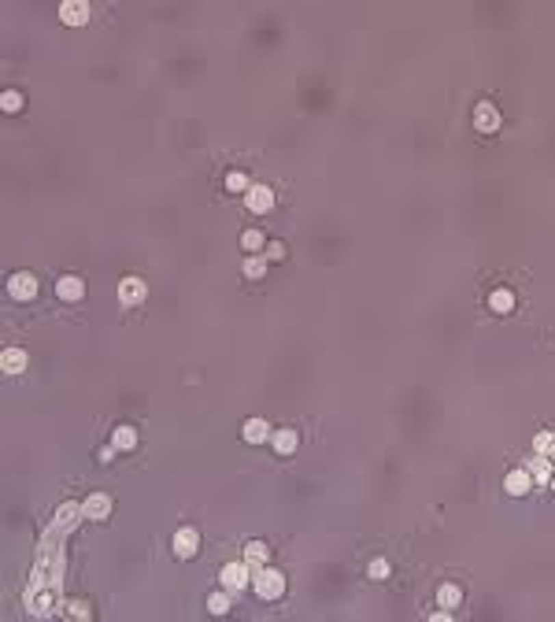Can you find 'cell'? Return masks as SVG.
<instances>
[{"instance_id": "obj_1", "label": "cell", "mask_w": 555, "mask_h": 622, "mask_svg": "<svg viewBox=\"0 0 555 622\" xmlns=\"http://www.w3.org/2000/svg\"><path fill=\"white\" fill-rule=\"evenodd\" d=\"M252 585H256V593L263 600H278L281 593H285V574L274 571V567H259V571L252 574Z\"/></svg>"}, {"instance_id": "obj_2", "label": "cell", "mask_w": 555, "mask_h": 622, "mask_svg": "<svg viewBox=\"0 0 555 622\" xmlns=\"http://www.w3.org/2000/svg\"><path fill=\"white\" fill-rule=\"evenodd\" d=\"M170 548H175L178 560H193L196 548H200V534H196L193 526H181L178 534H175V541H170Z\"/></svg>"}, {"instance_id": "obj_3", "label": "cell", "mask_w": 555, "mask_h": 622, "mask_svg": "<svg viewBox=\"0 0 555 622\" xmlns=\"http://www.w3.org/2000/svg\"><path fill=\"white\" fill-rule=\"evenodd\" d=\"M8 293H12V300H34L38 297V278L26 271L12 274V278H8Z\"/></svg>"}, {"instance_id": "obj_4", "label": "cell", "mask_w": 555, "mask_h": 622, "mask_svg": "<svg viewBox=\"0 0 555 622\" xmlns=\"http://www.w3.org/2000/svg\"><path fill=\"white\" fill-rule=\"evenodd\" d=\"M248 582H252V567H248V563H226V567H222V585H226V593H237V589H244Z\"/></svg>"}, {"instance_id": "obj_5", "label": "cell", "mask_w": 555, "mask_h": 622, "mask_svg": "<svg viewBox=\"0 0 555 622\" xmlns=\"http://www.w3.org/2000/svg\"><path fill=\"white\" fill-rule=\"evenodd\" d=\"M474 130H478V134H496V130H500V112H496V104L481 100V104L474 108Z\"/></svg>"}, {"instance_id": "obj_6", "label": "cell", "mask_w": 555, "mask_h": 622, "mask_svg": "<svg viewBox=\"0 0 555 622\" xmlns=\"http://www.w3.org/2000/svg\"><path fill=\"white\" fill-rule=\"evenodd\" d=\"M244 204H248L252 215H267L270 208H274V193H270L267 186H252L248 193H244Z\"/></svg>"}, {"instance_id": "obj_7", "label": "cell", "mask_w": 555, "mask_h": 622, "mask_svg": "<svg viewBox=\"0 0 555 622\" xmlns=\"http://www.w3.org/2000/svg\"><path fill=\"white\" fill-rule=\"evenodd\" d=\"M56 297L67 300V304H75V300L86 297V282H81L78 274H63V278L56 282Z\"/></svg>"}, {"instance_id": "obj_8", "label": "cell", "mask_w": 555, "mask_h": 622, "mask_svg": "<svg viewBox=\"0 0 555 622\" xmlns=\"http://www.w3.org/2000/svg\"><path fill=\"white\" fill-rule=\"evenodd\" d=\"M60 19L67 26H81L89 19V4H86V0H63V4H60Z\"/></svg>"}, {"instance_id": "obj_9", "label": "cell", "mask_w": 555, "mask_h": 622, "mask_svg": "<svg viewBox=\"0 0 555 622\" xmlns=\"http://www.w3.org/2000/svg\"><path fill=\"white\" fill-rule=\"evenodd\" d=\"M144 293H149V286H144L141 278H122V282H119V300H122L126 308L141 304V300H144Z\"/></svg>"}, {"instance_id": "obj_10", "label": "cell", "mask_w": 555, "mask_h": 622, "mask_svg": "<svg viewBox=\"0 0 555 622\" xmlns=\"http://www.w3.org/2000/svg\"><path fill=\"white\" fill-rule=\"evenodd\" d=\"M107 511H112V500H107L104 493H93V497L81 504V515L86 519H107Z\"/></svg>"}, {"instance_id": "obj_11", "label": "cell", "mask_w": 555, "mask_h": 622, "mask_svg": "<svg viewBox=\"0 0 555 622\" xmlns=\"http://www.w3.org/2000/svg\"><path fill=\"white\" fill-rule=\"evenodd\" d=\"M241 437H244L248 445H263V441L270 437V426L263 423V419H248V423L241 426Z\"/></svg>"}, {"instance_id": "obj_12", "label": "cell", "mask_w": 555, "mask_h": 622, "mask_svg": "<svg viewBox=\"0 0 555 622\" xmlns=\"http://www.w3.org/2000/svg\"><path fill=\"white\" fill-rule=\"evenodd\" d=\"M26 352L23 349H4V356H0V367H4V374H23L26 371Z\"/></svg>"}, {"instance_id": "obj_13", "label": "cell", "mask_w": 555, "mask_h": 622, "mask_svg": "<svg viewBox=\"0 0 555 622\" xmlns=\"http://www.w3.org/2000/svg\"><path fill=\"white\" fill-rule=\"evenodd\" d=\"M530 486H533L530 471H511V474H507V482H504V489L511 493V497H526V493H530Z\"/></svg>"}, {"instance_id": "obj_14", "label": "cell", "mask_w": 555, "mask_h": 622, "mask_svg": "<svg viewBox=\"0 0 555 622\" xmlns=\"http://www.w3.org/2000/svg\"><path fill=\"white\" fill-rule=\"evenodd\" d=\"M267 556H270V548L263 545V541H252L248 548H244V563H248L252 571H259V567L267 563Z\"/></svg>"}, {"instance_id": "obj_15", "label": "cell", "mask_w": 555, "mask_h": 622, "mask_svg": "<svg viewBox=\"0 0 555 622\" xmlns=\"http://www.w3.org/2000/svg\"><path fill=\"white\" fill-rule=\"evenodd\" d=\"M489 308H493L496 315H507V311L515 308V293H511V289H493V297H489Z\"/></svg>"}, {"instance_id": "obj_16", "label": "cell", "mask_w": 555, "mask_h": 622, "mask_svg": "<svg viewBox=\"0 0 555 622\" xmlns=\"http://www.w3.org/2000/svg\"><path fill=\"white\" fill-rule=\"evenodd\" d=\"M296 445H300L296 430H278V434H274V448H278L281 456H293V452H296Z\"/></svg>"}, {"instance_id": "obj_17", "label": "cell", "mask_w": 555, "mask_h": 622, "mask_svg": "<svg viewBox=\"0 0 555 622\" xmlns=\"http://www.w3.org/2000/svg\"><path fill=\"white\" fill-rule=\"evenodd\" d=\"M459 600H463V593H459V585H441V589H437V604H441V608H459Z\"/></svg>"}, {"instance_id": "obj_18", "label": "cell", "mask_w": 555, "mask_h": 622, "mask_svg": "<svg viewBox=\"0 0 555 622\" xmlns=\"http://www.w3.org/2000/svg\"><path fill=\"white\" fill-rule=\"evenodd\" d=\"M530 478H533V482H552V463L544 460V456L530 460Z\"/></svg>"}, {"instance_id": "obj_19", "label": "cell", "mask_w": 555, "mask_h": 622, "mask_svg": "<svg viewBox=\"0 0 555 622\" xmlns=\"http://www.w3.org/2000/svg\"><path fill=\"white\" fill-rule=\"evenodd\" d=\"M112 441H115V448H133V445H138V430H133V426H119L112 434Z\"/></svg>"}, {"instance_id": "obj_20", "label": "cell", "mask_w": 555, "mask_h": 622, "mask_svg": "<svg viewBox=\"0 0 555 622\" xmlns=\"http://www.w3.org/2000/svg\"><path fill=\"white\" fill-rule=\"evenodd\" d=\"M226 189H230V193H248V175H241V171H230V175H226Z\"/></svg>"}, {"instance_id": "obj_21", "label": "cell", "mask_w": 555, "mask_h": 622, "mask_svg": "<svg viewBox=\"0 0 555 622\" xmlns=\"http://www.w3.org/2000/svg\"><path fill=\"white\" fill-rule=\"evenodd\" d=\"M241 271L248 274V278H263V274H267V260H263V256H248Z\"/></svg>"}, {"instance_id": "obj_22", "label": "cell", "mask_w": 555, "mask_h": 622, "mask_svg": "<svg viewBox=\"0 0 555 622\" xmlns=\"http://www.w3.org/2000/svg\"><path fill=\"white\" fill-rule=\"evenodd\" d=\"M23 104H26V100H23V93H15V89H8V93L0 97V108H4V112H12V115L23 112Z\"/></svg>"}, {"instance_id": "obj_23", "label": "cell", "mask_w": 555, "mask_h": 622, "mask_svg": "<svg viewBox=\"0 0 555 622\" xmlns=\"http://www.w3.org/2000/svg\"><path fill=\"white\" fill-rule=\"evenodd\" d=\"M533 448L541 456H548V452H555V434H548V430H541V434L533 437Z\"/></svg>"}, {"instance_id": "obj_24", "label": "cell", "mask_w": 555, "mask_h": 622, "mask_svg": "<svg viewBox=\"0 0 555 622\" xmlns=\"http://www.w3.org/2000/svg\"><path fill=\"white\" fill-rule=\"evenodd\" d=\"M207 611H211V615H226V611H230V597H226V593H215V597L207 600Z\"/></svg>"}, {"instance_id": "obj_25", "label": "cell", "mask_w": 555, "mask_h": 622, "mask_svg": "<svg viewBox=\"0 0 555 622\" xmlns=\"http://www.w3.org/2000/svg\"><path fill=\"white\" fill-rule=\"evenodd\" d=\"M241 245H244L248 252H256V249H263V234H259V230H244V234H241Z\"/></svg>"}, {"instance_id": "obj_26", "label": "cell", "mask_w": 555, "mask_h": 622, "mask_svg": "<svg viewBox=\"0 0 555 622\" xmlns=\"http://www.w3.org/2000/svg\"><path fill=\"white\" fill-rule=\"evenodd\" d=\"M367 574L374 582H381V578H389V563L385 560H370V567H367Z\"/></svg>"}, {"instance_id": "obj_27", "label": "cell", "mask_w": 555, "mask_h": 622, "mask_svg": "<svg viewBox=\"0 0 555 622\" xmlns=\"http://www.w3.org/2000/svg\"><path fill=\"white\" fill-rule=\"evenodd\" d=\"M70 615H75V619H89V604H78L75 600V604H70Z\"/></svg>"}, {"instance_id": "obj_28", "label": "cell", "mask_w": 555, "mask_h": 622, "mask_svg": "<svg viewBox=\"0 0 555 622\" xmlns=\"http://www.w3.org/2000/svg\"><path fill=\"white\" fill-rule=\"evenodd\" d=\"M281 256H285V249H281V245H270V249H267V260H281Z\"/></svg>"}, {"instance_id": "obj_29", "label": "cell", "mask_w": 555, "mask_h": 622, "mask_svg": "<svg viewBox=\"0 0 555 622\" xmlns=\"http://www.w3.org/2000/svg\"><path fill=\"white\" fill-rule=\"evenodd\" d=\"M115 460V448L107 445V448H100V463H112Z\"/></svg>"}, {"instance_id": "obj_30", "label": "cell", "mask_w": 555, "mask_h": 622, "mask_svg": "<svg viewBox=\"0 0 555 622\" xmlns=\"http://www.w3.org/2000/svg\"><path fill=\"white\" fill-rule=\"evenodd\" d=\"M548 486H552V489H555V474H552V482H548Z\"/></svg>"}, {"instance_id": "obj_31", "label": "cell", "mask_w": 555, "mask_h": 622, "mask_svg": "<svg viewBox=\"0 0 555 622\" xmlns=\"http://www.w3.org/2000/svg\"><path fill=\"white\" fill-rule=\"evenodd\" d=\"M552 460H555V452H552Z\"/></svg>"}]
</instances>
